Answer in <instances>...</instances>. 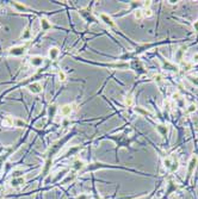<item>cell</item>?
Returning <instances> with one entry per match:
<instances>
[{
    "instance_id": "6da1fadb",
    "label": "cell",
    "mask_w": 198,
    "mask_h": 199,
    "mask_svg": "<svg viewBox=\"0 0 198 199\" xmlns=\"http://www.w3.org/2000/svg\"><path fill=\"white\" fill-rule=\"evenodd\" d=\"M73 136H74V132L68 134V135H66L63 139H59L57 142H55V143L51 146V148H50L49 151L47 153V156H46V167H44V170H43V175H46V174L48 173V170H49V168H50V165H51V161L54 159L55 154H56V153L62 148V146L66 144Z\"/></svg>"
},
{
    "instance_id": "7a4b0ae2",
    "label": "cell",
    "mask_w": 198,
    "mask_h": 199,
    "mask_svg": "<svg viewBox=\"0 0 198 199\" xmlns=\"http://www.w3.org/2000/svg\"><path fill=\"white\" fill-rule=\"evenodd\" d=\"M29 45H30V43H24V44H22V45L11 47L9 49L4 50L2 53H0V56H16V57L23 56V55L26 53Z\"/></svg>"
},
{
    "instance_id": "3957f363",
    "label": "cell",
    "mask_w": 198,
    "mask_h": 199,
    "mask_svg": "<svg viewBox=\"0 0 198 199\" xmlns=\"http://www.w3.org/2000/svg\"><path fill=\"white\" fill-rule=\"evenodd\" d=\"M164 166H165V168L167 169L168 172H171V173L176 172V170L178 169V166H179L178 158H177L174 154L171 155V156H167L166 159L164 160Z\"/></svg>"
},
{
    "instance_id": "277c9868",
    "label": "cell",
    "mask_w": 198,
    "mask_h": 199,
    "mask_svg": "<svg viewBox=\"0 0 198 199\" xmlns=\"http://www.w3.org/2000/svg\"><path fill=\"white\" fill-rule=\"evenodd\" d=\"M99 18L101 19V21H104V23L109 26L110 29L115 30V32H119V29L117 28V25L115 24V21L111 19L108 14H105V13H100V14H99Z\"/></svg>"
},
{
    "instance_id": "5b68a950",
    "label": "cell",
    "mask_w": 198,
    "mask_h": 199,
    "mask_svg": "<svg viewBox=\"0 0 198 199\" xmlns=\"http://www.w3.org/2000/svg\"><path fill=\"white\" fill-rule=\"evenodd\" d=\"M198 163V155H193L190 161H188V180L191 178V175L193 174L195 169H196V166Z\"/></svg>"
},
{
    "instance_id": "8992f818",
    "label": "cell",
    "mask_w": 198,
    "mask_h": 199,
    "mask_svg": "<svg viewBox=\"0 0 198 199\" xmlns=\"http://www.w3.org/2000/svg\"><path fill=\"white\" fill-rule=\"evenodd\" d=\"M159 57H160V61H161V63H162V67H164L165 69L174 72V73H177L179 70V67L177 64H174V63H172V62H169V61L165 60V59H164L162 56H160V55H159Z\"/></svg>"
},
{
    "instance_id": "52a82bcc",
    "label": "cell",
    "mask_w": 198,
    "mask_h": 199,
    "mask_svg": "<svg viewBox=\"0 0 198 199\" xmlns=\"http://www.w3.org/2000/svg\"><path fill=\"white\" fill-rule=\"evenodd\" d=\"M44 61L46 59L43 57V56H38V55H36V56H32V57H30V64L32 66V67H42V64L44 63Z\"/></svg>"
},
{
    "instance_id": "ba28073f",
    "label": "cell",
    "mask_w": 198,
    "mask_h": 199,
    "mask_svg": "<svg viewBox=\"0 0 198 199\" xmlns=\"http://www.w3.org/2000/svg\"><path fill=\"white\" fill-rule=\"evenodd\" d=\"M54 28V25L50 23L49 20L44 17H41V31L42 32H48Z\"/></svg>"
},
{
    "instance_id": "9c48e42d",
    "label": "cell",
    "mask_w": 198,
    "mask_h": 199,
    "mask_svg": "<svg viewBox=\"0 0 198 199\" xmlns=\"http://www.w3.org/2000/svg\"><path fill=\"white\" fill-rule=\"evenodd\" d=\"M28 88H29V91L32 94H40V93H42V91H43V87H42V85H41L38 81L30 84L29 86H28Z\"/></svg>"
},
{
    "instance_id": "30bf717a",
    "label": "cell",
    "mask_w": 198,
    "mask_h": 199,
    "mask_svg": "<svg viewBox=\"0 0 198 199\" xmlns=\"http://www.w3.org/2000/svg\"><path fill=\"white\" fill-rule=\"evenodd\" d=\"M188 49V47L184 44V45H181L178 50H177V53H176V56H174V60L177 63H181L183 62V59H184V54H185V50Z\"/></svg>"
},
{
    "instance_id": "8fae6325",
    "label": "cell",
    "mask_w": 198,
    "mask_h": 199,
    "mask_svg": "<svg viewBox=\"0 0 198 199\" xmlns=\"http://www.w3.org/2000/svg\"><path fill=\"white\" fill-rule=\"evenodd\" d=\"M73 106H74L73 104H67V105L61 106V109H60V115L63 116V117L69 116L70 113L73 112Z\"/></svg>"
},
{
    "instance_id": "7c38bea8",
    "label": "cell",
    "mask_w": 198,
    "mask_h": 199,
    "mask_svg": "<svg viewBox=\"0 0 198 199\" xmlns=\"http://www.w3.org/2000/svg\"><path fill=\"white\" fill-rule=\"evenodd\" d=\"M11 5H12V6L14 7V9H17V10L19 11V12H28V11H30V12H32V13H37L36 11L30 10L28 6H25V5H22V4L17 2V1H12V2H11Z\"/></svg>"
},
{
    "instance_id": "4fadbf2b",
    "label": "cell",
    "mask_w": 198,
    "mask_h": 199,
    "mask_svg": "<svg viewBox=\"0 0 198 199\" xmlns=\"http://www.w3.org/2000/svg\"><path fill=\"white\" fill-rule=\"evenodd\" d=\"M16 148H17V147H16ZM16 148L11 147V148H9V149H7V151H6L5 154H1V155H0V172H1L2 165L5 163V161H6V159H7L9 156H10V155L12 154V153H13V151H14V150H16Z\"/></svg>"
},
{
    "instance_id": "5bb4252c",
    "label": "cell",
    "mask_w": 198,
    "mask_h": 199,
    "mask_svg": "<svg viewBox=\"0 0 198 199\" xmlns=\"http://www.w3.org/2000/svg\"><path fill=\"white\" fill-rule=\"evenodd\" d=\"M60 55V49L56 48V47H51L48 51V57H49L50 61H55Z\"/></svg>"
},
{
    "instance_id": "9a60e30c",
    "label": "cell",
    "mask_w": 198,
    "mask_h": 199,
    "mask_svg": "<svg viewBox=\"0 0 198 199\" xmlns=\"http://www.w3.org/2000/svg\"><path fill=\"white\" fill-rule=\"evenodd\" d=\"M25 182V179L23 178V177H20V178H12L10 181V185L12 186V187H19V186H22L23 184Z\"/></svg>"
},
{
    "instance_id": "2e32d148",
    "label": "cell",
    "mask_w": 198,
    "mask_h": 199,
    "mask_svg": "<svg viewBox=\"0 0 198 199\" xmlns=\"http://www.w3.org/2000/svg\"><path fill=\"white\" fill-rule=\"evenodd\" d=\"M2 127H6V128H11V127H14V118L11 117V116H7V117H4L2 119Z\"/></svg>"
},
{
    "instance_id": "e0dca14e",
    "label": "cell",
    "mask_w": 198,
    "mask_h": 199,
    "mask_svg": "<svg viewBox=\"0 0 198 199\" xmlns=\"http://www.w3.org/2000/svg\"><path fill=\"white\" fill-rule=\"evenodd\" d=\"M155 129L158 130L159 132L161 134V136H162V137H166V136H167V128H166V125L155 124Z\"/></svg>"
},
{
    "instance_id": "ac0fdd59",
    "label": "cell",
    "mask_w": 198,
    "mask_h": 199,
    "mask_svg": "<svg viewBox=\"0 0 198 199\" xmlns=\"http://www.w3.org/2000/svg\"><path fill=\"white\" fill-rule=\"evenodd\" d=\"M26 125H28V124H26L23 119L14 118V127H17V128H25Z\"/></svg>"
},
{
    "instance_id": "d6986e66",
    "label": "cell",
    "mask_w": 198,
    "mask_h": 199,
    "mask_svg": "<svg viewBox=\"0 0 198 199\" xmlns=\"http://www.w3.org/2000/svg\"><path fill=\"white\" fill-rule=\"evenodd\" d=\"M124 103H125L127 106H131V105H133V103H134V98H133V94H131V93H128V94L125 96V100H124Z\"/></svg>"
},
{
    "instance_id": "ffe728a7",
    "label": "cell",
    "mask_w": 198,
    "mask_h": 199,
    "mask_svg": "<svg viewBox=\"0 0 198 199\" xmlns=\"http://www.w3.org/2000/svg\"><path fill=\"white\" fill-rule=\"evenodd\" d=\"M82 167H84V162H82V161H80V160H75V161L73 162V168L75 169V170H80Z\"/></svg>"
},
{
    "instance_id": "44dd1931",
    "label": "cell",
    "mask_w": 198,
    "mask_h": 199,
    "mask_svg": "<svg viewBox=\"0 0 198 199\" xmlns=\"http://www.w3.org/2000/svg\"><path fill=\"white\" fill-rule=\"evenodd\" d=\"M24 31H25V32L22 35V38H23V40H29L30 37H31V32H30V24L26 26V29H25Z\"/></svg>"
},
{
    "instance_id": "7402d4cb",
    "label": "cell",
    "mask_w": 198,
    "mask_h": 199,
    "mask_svg": "<svg viewBox=\"0 0 198 199\" xmlns=\"http://www.w3.org/2000/svg\"><path fill=\"white\" fill-rule=\"evenodd\" d=\"M57 75H59V80L61 82H65V81L67 80V75H66V73H65L62 69H60L59 72H57Z\"/></svg>"
},
{
    "instance_id": "603a6c76",
    "label": "cell",
    "mask_w": 198,
    "mask_h": 199,
    "mask_svg": "<svg viewBox=\"0 0 198 199\" xmlns=\"http://www.w3.org/2000/svg\"><path fill=\"white\" fill-rule=\"evenodd\" d=\"M135 18L137 20H142L145 18V13L142 10H136L135 11Z\"/></svg>"
},
{
    "instance_id": "cb8c5ba5",
    "label": "cell",
    "mask_w": 198,
    "mask_h": 199,
    "mask_svg": "<svg viewBox=\"0 0 198 199\" xmlns=\"http://www.w3.org/2000/svg\"><path fill=\"white\" fill-rule=\"evenodd\" d=\"M23 174H24V172L22 169H16L12 172V178H20V177H23Z\"/></svg>"
},
{
    "instance_id": "d4e9b609",
    "label": "cell",
    "mask_w": 198,
    "mask_h": 199,
    "mask_svg": "<svg viewBox=\"0 0 198 199\" xmlns=\"http://www.w3.org/2000/svg\"><path fill=\"white\" fill-rule=\"evenodd\" d=\"M55 111H56V106L55 105H50L49 110H48V115H49L50 118H53L55 116Z\"/></svg>"
},
{
    "instance_id": "484cf974",
    "label": "cell",
    "mask_w": 198,
    "mask_h": 199,
    "mask_svg": "<svg viewBox=\"0 0 198 199\" xmlns=\"http://www.w3.org/2000/svg\"><path fill=\"white\" fill-rule=\"evenodd\" d=\"M188 79L190 82H192L195 86H197L198 87V76H192V75H190V76H188Z\"/></svg>"
},
{
    "instance_id": "4316f807",
    "label": "cell",
    "mask_w": 198,
    "mask_h": 199,
    "mask_svg": "<svg viewBox=\"0 0 198 199\" xmlns=\"http://www.w3.org/2000/svg\"><path fill=\"white\" fill-rule=\"evenodd\" d=\"M195 111H196V105H195V104H191V105L188 106V113H191V112H195Z\"/></svg>"
},
{
    "instance_id": "83f0119b",
    "label": "cell",
    "mask_w": 198,
    "mask_h": 199,
    "mask_svg": "<svg viewBox=\"0 0 198 199\" xmlns=\"http://www.w3.org/2000/svg\"><path fill=\"white\" fill-rule=\"evenodd\" d=\"M44 124H46V119L40 120V122H38V123H37V124H36V127H37V128H42V127H43V125H44Z\"/></svg>"
},
{
    "instance_id": "f1b7e54d",
    "label": "cell",
    "mask_w": 198,
    "mask_h": 199,
    "mask_svg": "<svg viewBox=\"0 0 198 199\" xmlns=\"http://www.w3.org/2000/svg\"><path fill=\"white\" fill-rule=\"evenodd\" d=\"M77 199H89V196H86V194H81V196H79Z\"/></svg>"
},
{
    "instance_id": "f546056e",
    "label": "cell",
    "mask_w": 198,
    "mask_h": 199,
    "mask_svg": "<svg viewBox=\"0 0 198 199\" xmlns=\"http://www.w3.org/2000/svg\"><path fill=\"white\" fill-rule=\"evenodd\" d=\"M193 29H195V31H196V32H198V20L195 23V24H193Z\"/></svg>"
},
{
    "instance_id": "4dcf8cb0",
    "label": "cell",
    "mask_w": 198,
    "mask_h": 199,
    "mask_svg": "<svg viewBox=\"0 0 198 199\" xmlns=\"http://www.w3.org/2000/svg\"><path fill=\"white\" fill-rule=\"evenodd\" d=\"M193 61H195V62H198V54H195V55H193Z\"/></svg>"
},
{
    "instance_id": "1f68e13d",
    "label": "cell",
    "mask_w": 198,
    "mask_h": 199,
    "mask_svg": "<svg viewBox=\"0 0 198 199\" xmlns=\"http://www.w3.org/2000/svg\"><path fill=\"white\" fill-rule=\"evenodd\" d=\"M1 189H2V187H1V186H0V192H1Z\"/></svg>"
},
{
    "instance_id": "d6a6232c",
    "label": "cell",
    "mask_w": 198,
    "mask_h": 199,
    "mask_svg": "<svg viewBox=\"0 0 198 199\" xmlns=\"http://www.w3.org/2000/svg\"><path fill=\"white\" fill-rule=\"evenodd\" d=\"M97 199H100V198H98V197H97Z\"/></svg>"
}]
</instances>
